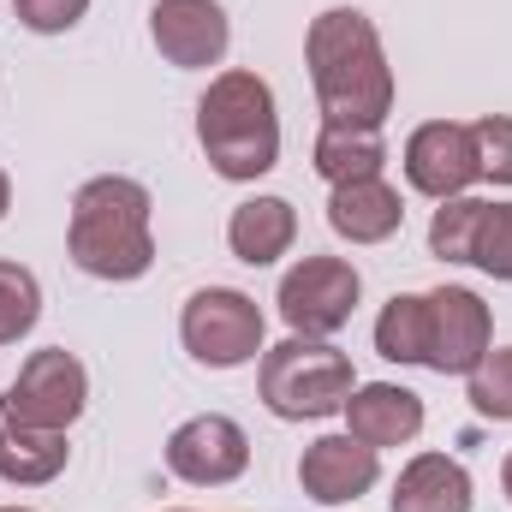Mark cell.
Wrapping results in <instances>:
<instances>
[{"label": "cell", "instance_id": "cell-1", "mask_svg": "<svg viewBox=\"0 0 512 512\" xmlns=\"http://www.w3.org/2000/svg\"><path fill=\"white\" fill-rule=\"evenodd\" d=\"M310 84L322 102V126H376L393 114V66L382 54L376 24L358 6H328L304 36Z\"/></svg>", "mask_w": 512, "mask_h": 512}, {"label": "cell", "instance_id": "cell-2", "mask_svg": "<svg viewBox=\"0 0 512 512\" xmlns=\"http://www.w3.org/2000/svg\"><path fill=\"white\" fill-rule=\"evenodd\" d=\"M149 191L126 173H102L72 197L66 221V256L90 280H137L155 262V233H149Z\"/></svg>", "mask_w": 512, "mask_h": 512}, {"label": "cell", "instance_id": "cell-3", "mask_svg": "<svg viewBox=\"0 0 512 512\" xmlns=\"http://www.w3.org/2000/svg\"><path fill=\"white\" fill-rule=\"evenodd\" d=\"M197 143L221 179H233V185L262 179L280 161V114H274L268 78L221 72L197 102Z\"/></svg>", "mask_w": 512, "mask_h": 512}, {"label": "cell", "instance_id": "cell-4", "mask_svg": "<svg viewBox=\"0 0 512 512\" xmlns=\"http://www.w3.org/2000/svg\"><path fill=\"white\" fill-rule=\"evenodd\" d=\"M256 387H262V405L280 423H316V417L346 411L358 376H352V358L340 346L310 340V334H292V340H280V346L262 352Z\"/></svg>", "mask_w": 512, "mask_h": 512}, {"label": "cell", "instance_id": "cell-5", "mask_svg": "<svg viewBox=\"0 0 512 512\" xmlns=\"http://www.w3.org/2000/svg\"><path fill=\"white\" fill-rule=\"evenodd\" d=\"M179 340L209 370H239L262 352V310L239 286H203L179 310Z\"/></svg>", "mask_w": 512, "mask_h": 512}, {"label": "cell", "instance_id": "cell-6", "mask_svg": "<svg viewBox=\"0 0 512 512\" xmlns=\"http://www.w3.org/2000/svg\"><path fill=\"white\" fill-rule=\"evenodd\" d=\"M358 298H364V280H358V268L346 256H304V262H292L280 274V292H274L286 328L310 334V340L340 334L352 322Z\"/></svg>", "mask_w": 512, "mask_h": 512}, {"label": "cell", "instance_id": "cell-7", "mask_svg": "<svg viewBox=\"0 0 512 512\" xmlns=\"http://www.w3.org/2000/svg\"><path fill=\"white\" fill-rule=\"evenodd\" d=\"M429 304V352L423 370L435 376H471L483 364V352L495 346V316L471 286H435L423 292Z\"/></svg>", "mask_w": 512, "mask_h": 512}, {"label": "cell", "instance_id": "cell-8", "mask_svg": "<svg viewBox=\"0 0 512 512\" xmlns=\"http://www.w3.org/2000/svg\"><path fill=\"white\" fill-rule=\"evenodd\" d=\"M245 465H251V435L221 411H203L167 435V471L191 489H227L245 477Z\"/></svg>", "mask_w": 512, "mask_h": 512}, {"label": "cell", "instance_id": "cell-9", "mask_svg": "<svg viewBox=\"0 0 512 512\" xmlns=\"http://www.w3.org/2000/svg\"><path fill=\"white\" fill-rule=\"evenodd\" d=\"M6 405L24 423H36V429H72L84 417V405H90V376H84V364L66 346L30 352L24 370H18V382H12V393H6Z\"/></svg>", "mask_w": 512, "mask_h": 512}, {"label": "cell", "instance_id": "cell-10", "mask_svg": "<svg viewBox=\"0 0 512 512\" xmlns=\"http://www.w3.org/2000/svg\"><path fill=\"white\" fill-rule=\"evenodd\" d=\"M405 179L411 191L447 203V197H465L477 185V143H471V126L459 120H429L405 137Z\"/></svg>", "mask_w": 512, "mask_h": 512}, {"label": "cell", "instance_id": "cell-11", "mask_svg": "<svg viewBox=\"0 0 512 512\" xmlns=\"http://www.w3.org/2000/svg\"><path fill=\"white\" fill-rule=\"evenodd\" d=\"M149 36H155L161 60H173L185 72H203V66H221V54L233 42V24H227L221 0H155L149 6Z\"/></svg>", "mask_w": 512, "mask_h": 512}, {"label": "cell", "instance_id": "cell-12", "mask_svg": "<svg viewBox=\"0 0 512 512\" xmlns=\"http://www.w3.org/2000/svg\"><path fill=\"white\" fill-rule=\"evenodd\" d=\"M376 477H382V453L364 447L358 435H322V441H310L304 459H298V483H304V495L322 501V507H346V501L370 495Z\"/></svg>", "mask_w": 512, "mask_h": 512}, {"label": "cell", "instance_id": "cell-13", "mask_svg": "<svg viewBox=\"0 0 512 512\" xmlns=\"http://www.w3.org/2000/svg\"><path fill=\"white\" fill-rule=\"evenodd\" d=\"M417 429H423V399L411 393V387L399 382H370V387H352V399H346V435H358L364 447H405V441H417Z\"/></svg>", "mask_w": 512, "mask_h": 512}, {"label": "cell", "instance_id": "cell-14", "mask_svg": "<svg viewBox=\"0 0 512 512\" xmlns=\"http://www.w3.org/2000/svg\"><path fill=\"white\" fill-rule=\"evenodd\" d=\"M66 459H72L66 429H36L0 399V483H18V489L54 483L66 471Z\"/></svg>", "mask_w": 512, "mask_h": 512}, {"label": "cell", "instance_id": "cell-15", "mask_svg": "<svg viewBox=\"0 0 512 512\" xmlns=\"http://www.w3.org/2000/svg\"><path fill=\"white\" fill-rule=\"evenodd\" d=\"M328 227L340 239H352V245H387L405 227V203H399V191L387 185L382 173L376 179H352V185H334Z\"/></svg>", "mask_w": 512, "mask_h": 512}, {"label": "cell", "instance_id": "cell-16", "mask_svg": "<svg viewBox=\"0 0 512 512\" xmlns=\"http://www.w3.org/2000/svg\"><path fill=\"white\" fill-rule=\"evenodd\" d=\"M387 512H471V471L453 453H417L399 471Z\"/></svg>", "mask_w": 512, "mask_h": 512}, {"label": "cell", "instance_id": "cell-17", "mask_svg": "<svg viewBox=\"0 0 512 512\" xmlns=\"http://www.w3.org/2000/svg\"><path fill=\"white\" fill-rule=\"evenodd\" d=\"M292 239H298V215H292L286 197H251L227 221V245H233L239 262H251V268L280 262V256L292 251Z\"/></svg>", "mask_w": 512, "mask_h": 512}, {"label": "cell", "instance_id": "cell-18", "mask_svg": "<svg viewBox=\"0 0 512 512\" xmlns=\"http://www.w3.org/2000/svg\"><path fill=\"white\" fill-rule=\"evenodd\" d=\"M382 167H387V143L376 126H322V137H316V173L328 185L376 179Z\"/></svg>", "mask_w": 512, "mask_h": 512}, {"label": "cell", "instance_id": "cell-19", "mask_svg": "<svg viewBox=\"0 0 512 512\" xmlns=\"http://www.w3.org/2000/svg\"><path fill=\"white\" fill-rule=\"evenodd\" d=\"M376 352L387 364H423V352H429V304H423V292H393L382 304Z\"/></svg>", "mask_w": 512, "mask_h": 512}, {"label": "cell", "instance_id": "cell-20", "mask_svg": "<svg viewBox=\"0 0 512 512\" xmlns=\"http://www.w3.org/2000/svg\"><path fill=\"white\" fill-rule=\"evenodd\" d=\"M42 316V286L24 262H0V346H18Z\"/></svg>", "mask_w": 512, "mask_h": 512}, {"label": "cell", "instance_id": "cell-21", "mask_svg": "<svg viewBox=\"0 0 512 512\" xmlns=\"http://www.w3.org/2000/svg\"><path fill=\"white\" fill-rule=\"evenodd\" d=\"M465 399H471V411L477 417H489V423H512V346H489L483 352V364L465 376Z\"/></svg>", "mask_w": 512, "mask_h": 512}, {"label": "cell", "instance_id": "cell-22", "mask_svg": "<svg viewBox=\"0 0 512 512\" xmlns=\"http://www.w3.org/2000/svg\"><path fill=\"white\" fill-rule=\"evenodd\" d=\"M483 221V197H447L429 221V251L441 262H471V239Z\"/></svg>", "mask_w": 512, "mask_h": 512}, {"label": "cell", "instance_id": "cell-23", "mask_svg": "<svg viewBox=\"0 0 512 512\" xmlns=\"http://www.w3.org/2000/svg\"><path fill=\"white\" fill-rule=\"evenodd\" d=\"M471 262L495 280H512V203H483L477 239H471Z\"/></svg>", "mask_w": 512, "mask_h": 512}, {"label": "cell", "instance_id": "cell-24", "mask_svg": "<svg viewBox=\"0 0 512 512\" xmlns=\"http://www.w3.org/2000/svg\"><path fill=\"white\" fill-rule=\"evenodd\" d=\"M471 143H477V179L512 185V114H483L471 126Z\"/></svg>", "mask_w": 512, "mask_h": 512}, {"label": "cell", "instance_id": "cell-25", "mask_svg": "<svg viewBox=\"0 0 512 512\" xmlns=\"http://www.w3.org/2000/svg\"><path fill=\"white\" fill-rule=\"evenodd\" d=\"M12 6H18V24L36 36H60L90 12V0H12Z\"/></svg>", "mask_w": 512, "mask_h": 512}, {"label": "cell", "instance_id": "cell-26", "mask_svg": "<svg viewBox=\"0 0 512 512\" xmlns=\"http://www.w3.org/2000/svg\"><path fill=\"white\" fill-rule=\"evenodd\" d=\"M6 209H12V179H6V167H0V221H6Z\"/></svg>", "mask_w": 512, "mask_h": 512}, {"label": "cell", "instance_id": "cell-27", "mask_svg": "<svg viewBox=\"0 0 512 512\" xmlns=\"http://www.w3.org/2000/svg\"><path fill=\"white\" fill-rule=\"evenodd\" d=\"M501 489H507V501H512V453H507V465H501Z\"/></svg>", "mask_w": 512, "mask_h": 512}, {"label": "cell", "instance_id": "cell-28", "mask_svg": "<svg viewBox=\"0 0 512 512\" xmlns=\"http://www.w3.org/2000/svg\"><path fill=\"white\" fill-rule=\"evenodd\" d=\"M0 512H30V507H0Z\"/></svg>", "mask_w": 512, "mask_h": 512}, {"label": "cell", "instance_id": "cell-29", "mask_svg": "<svg viewBox=\"0 0 512 512\" xmlns=\"http://www.w3.org/2000/svg\"><path fill=\"white\" fill-rule=\"evenodd\" d=\"M173 512H185V507H173Z\"/></svg>", "mask_w": 512, "mask_h": 512}]
</instances>
